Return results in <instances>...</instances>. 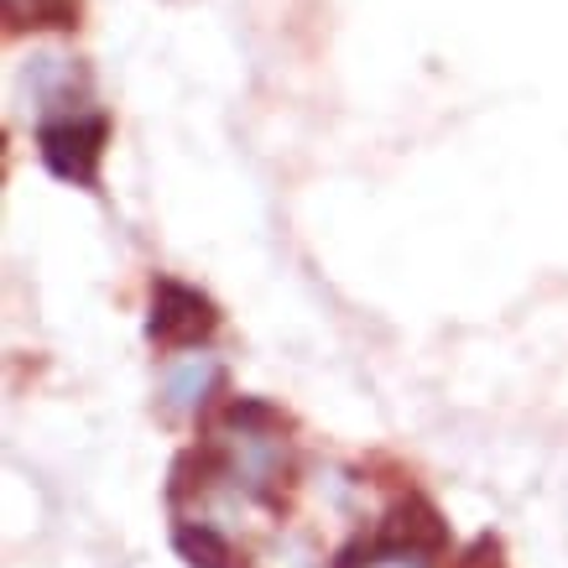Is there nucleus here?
<instances>
[{"label":"nucleus","instance_id":"1","mask_svg":"<svg viewBox=\"0 0 568 568\" xmlns=\"http://www.w3.org/2000/svg\"><path fill=\"white\" fill-rule=\"evenodd\" d=\"M293 469V448L282 438V423L266 402H235L214 428L209 448V490L241 500H276Z\"/></svg>","mask_w":568,"mask_h":568},{"label":"nucleus","instance_id":"2","mask_svg":"<svg viewBox=\"0 0 568 568\" xmlns=\"http://www.w3.org/2000/svg\"><path fill=\"white\" fill-rule=\"evenodd\" d=\"M104 136H110V125H104L100 110H89V100L69 104L58 115H42V125H37V146L48 156V168L69 183H94Z\"/></svg>","mask_w":568,"mask_h":568},{"label":"nucleus","instance_id":"3","mask_svg":"<svg viewBox=\"0 0 568 568\" xmlns=\"http://www.w3.org/2000/svg\"><path fill=\"white\" fill-rule=\"evenodd\" d=\"M214 328V308L209 297H199L183 282H156L152 293V339L156 345H189V339H204Z\"/></svg>","mask_w":568,"mask_h":568},{"label":"nucleus","instance_id":"4","mask_svg":"<svg viewBox=\"0 0 568 568\" xmlns=\"http://www.w3.org/2000/svg\"><path fill=\"white\" fill-rule=\"evenodd\" d=\"M21 89L32 94L42 115H58L69 104H84V69L79 58H63V52H37L21 69Z\"/></svg>","mask_w":568,"mask_h":568},{"label":"nucleus","instance_id":"5","mask_svg":"<svg viewBox=\"0 0 568 568\" xmlns=\"http://www.w3.org/2000/svg\"><path fill=\"white\" fill-rule=\"evenodd\" d=\"M220 376L224 371L209 349H183V355L168 361V371H162V402H168V413H178V417L199 413L209 396H214Z\"/></svg>","mask_w":568,"mask_h":568},{"label":"nucleus","instance_id":"6","mask_svg":"<svg viewBox=\"0 0 568 568\" xmlns=\"http://www.w3.org/2000/svg\"><path fill=\"white\" fill-rule=\"evenodd\" d=\"M178 548L189 552L199 568H224L230 564V542H224V532L209 517L183 521V527H178Z\"/></svg>","mask_w":568,"mask_h":568}]
</instances>
